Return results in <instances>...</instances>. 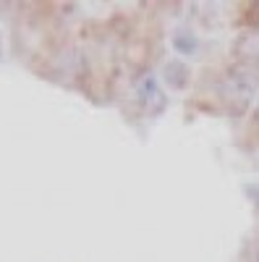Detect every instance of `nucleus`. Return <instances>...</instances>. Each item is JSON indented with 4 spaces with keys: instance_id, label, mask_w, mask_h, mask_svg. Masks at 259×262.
<instances>
[{
    "instance_id": "f257e3e1",
    "label": "nucleus",
    "mask_w": 259,
    "mask_h": 262,
    "mask_svg": "<svg viewBox=\"0 0 259 262\" xmlns=\"http://www.w3.org/2000/svg\"><path fill=\"white\" fill-rule=\"evenodd\" d=\"M168 79L173 81V86H183L186 84V66L183 63H176V66H168Z\"/></svg>"
},
{
    "instance_id": "f03ea898",
    "label": "nucleus",
    "mask_w": 259,
    "mask_h": 262,
    "mask_svg": "<svg viewBox=\"0 0 259 262\" xmlns=\"http://www.w3.org/2000/svg\"><path fill=\"white\" fill-rule=\"evenodd\" d=\"M176 45H178V50H183V53H191L194 48H197V45H194V39H191V37H178V42H176Z\"/></svg>"
}]
</instances>
